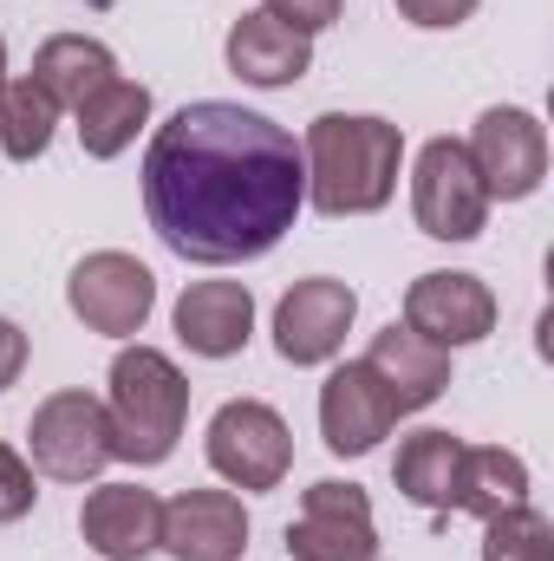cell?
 <instances>
[{
  "mask_svg": "<svg viewBox=\"0 0 554 561\" xmlns=\"http://www.w3.org/2000/svg\"><path fill=\"white\" fill-rule=\"evenodd\" d=\"M143 209L163 249L196 268L262 262L307 209L300 144L249 105L196 99L143 150Z\"/></svg>",
  "mask_w": 554,
  "mask_h": 561,
  "instance_id": "obj_1",
  "label": "cell"
},
{
  "mask_svg": "<svg viewBox=\"0 0 554 561\" xmlns=\"http://www.w3.org/2000/svg\"><path fill=\"white\" fill-rule=\"evenodd\" d=\"M300 170H307V203L320 216H372L399 196L405 170V131L372 112H320L300 138Z\"/></svg>",
  "mask_w": 554,
  "mask_h": 561,
  "instance_id": "obj_2",
  "label": "cell"
},
{
  "mask_svg": "<svg viewBox=\"0 0 554 561\" xmlns=\"http://www.w3.org/2000/svg\"><path fill=\"white\" fill-rule=\"evenodd\" d=\"M105 419H112V457L118 463H170L183 419H189V379L170 353L157 346H125L112 359V392H105Z\"/></svg>",
  "mask_w": 554,
  "mask_h": 561,
  "instance_id": "obj_3",
  "label": "cell"
},
{
  "mask_svg": "<svg viewBox=\"0 0 554 561\" xmlns=\"http://www.w3.org/2000/svg\"><path fill=\"white\" fill-rule=\"evenodd\" d=\"M209 470L229 483V490H280L287 470H293V431L280 419L275 405L262 399H229L216 419H209Z\"/></svg>",
  "mask_w": 554,
  "mask_h": 561,
  "instance_id": "obj_4",
  "label": "cell"
},
{
  "mask_svg": "<svg viewBox=\"0 0 554 561\" xmlns=\"http://www.w3.org/2000/svg\"><path fill=\"white\" fill-rule=\"evenodd\" d=\"M26 450H33V470L53 477V483H92L112 457V419H105V399L66 386L53 399L33 405L26 424Z\"/></svg>",
  "mask_w": 554,
  "mask_h": 561,
  "instance_id": "obj_5",
  "label": "cell"
},
{
  "mask_svg": "<svg viewBox=\"0 0 554 561\" xmlns=\"http://www.w3.org/2000/svg\"><path fill=\"white\" fill-rule=\"evenodd\" d=\"M412 216L430 242H476L489 222V190L463 138H430L412 163Z\"/></svg>",
  "mask_w": 554,
  "mask_h": 561,
  "instance_id": "obj_6",
  "label": "cell"
},
{
  "mask_svg": "<svg viewBox=\"0 0 554 561\" xmlns=\"http://www.w3.org/2000/svg\"><path fill=\"white\" fill-rule=\"evenodd\" d=\"M66 307L79 313L85 333H105V340H138L143 320L157 313V275L143 268L138 255L125 249H99L85 255L72 280H66Z\"/></svg>",
  "mask_w": 554,
  "mask_h": 561,
  "instance_id": "obj_7",
  "label": "cell"
},
{
  "mask_svg": "<svg viewBox=\"0 0 554 561\" xmlns=\"http://www.w3.org/2000/svg\"><path fill=\"white\" fill-rule=\"evenodd\" d=\"M463 150H470L489 203H529L549 176V125L522 105H489Z\"/></svg>",
  "mask_w": 554,
  "mask_h": 561,
  "instance_id": "obj_8",
  "label": "cell"
},
{
  "mask_svg": "<svg viewBox=\"0 0 554 561\" xmlns=\"http://www.w3.org/2000/svg\"><path fill=\"white\" fill-rule=\"evenodd\" d=\"M287 556L293 561H379L372 496L359 483H339V477L307 483L300 516L287 523Z\"/></svg>",
  "mask_w": 554,
  "mask_h": 561,
  "instance_id": "obj_9",
  "label": "cell"
},
{
  "mask_svg": "<svg viewBox=\"0 0 554 561\" xmlns=\"http://www.w3.org/2000/svg\"><path fill=\"white\" fill-rule=\"evenodd\" d=\"M353 320H359V294L346 280L333 275L293 280L275 307V353L287 366H326V359H339Z\"/></svg>",
  "mask_w": 554,
  "mask_h": 561,
  "instance_id": "obj_10",
  "label": "cell"
},
{
  "mask_svg": "<svg viewBox=\"0 0 554 561\" xmlns=\"http://www.w3.org/2000/svg\"><path fill=\"white\" fill-rule=\"evenodd\" d=\"M405 327L417 340L457 353V346H476L496 333V294L483 275H463V268H430L405 287Z\"/></svg>",
  "mask_w": 554,
  "mask_h": 561,
  "instance_id": "obj_11",
  "label": "cell"
},
{
  "mask_svg": "<svg viewBox=\"0 0 554 561\" xmlns=\"http://www.w3.org/2000/svg\"><path fill=\"white\" fill-rule=\"evenodd\" d=\"M392 431H399V405H392V392L379 386V373L366 359H346V366L326 373V386H320V437H326L333 457H366Z\"/></svg>",
  "mask_w": 554,
  "mask_h": 561,
  "instance_id": "obj_12",
  "label": "cell"
},
{
  "mask_svg": "<svg viewBox=\"0 0 554 561\" xmlns=\"http://www.w3.org/2000/svg\"><path fill=\"white\" fill-rule=\"evenodd\" d=\"M157 549L170 561H242L249 549V510L235 490H183L163 503Z\"/></svg>",
  "mask_w": 554,
  "mask_h": 561,
  "instance_id": "obj_13",
  "label": "cell"
},
{
  "mask_svg": "<svg viewBox=\"0 0 554 561\" xmlns=\"http://www.w3.org/2000/svg\"><path fill=\"white\" fill-rule=\"evenodd\" d=\"M176 340L196 359H235L255 340V294L249 280H189L176 300Z\"/></svg>",
  "mask_w": 554,
  "mask_h": 561,
  "instance_id": "obj_14",
  "label": "cell"
},
{
  "mask_svg": "<svg viewBox=\"0 0 554 561\" xmlns=\"http://www.w3.org/2000/svg\"><path fill=\"white\" fill-rule=\"evenodd\" d=\"M222 59H229V72H235L242 85H255V92H280V85H300V79L313 72V39L293 33V26H280L275 13L255 7V13H242V20L229 26Z\"/></svg>",
  "mask_w": 554,
  "mask_h": 561,
  "instance_id": "obj_15",
  "label": "cell"
},
{
  "mask_svg": "<svg viewBox=\"0 0 554 561\" xmlns=\"http://www.w3.org/2000/svg\"><path fill=\"white\" fill-rule=\"evenodd\" d=\"M157 523H163V503L157 490L143 483H99L79 510V536L85 549L105 561H143L157 556Z\"/></svg>",
  "mask_w": 554,
  "mask_h": 561,
  "instance_id": "obj_16",
  "label": "cell"
},
{
  "mask_svg": "<svg viewBox=\"0 0 554 561\" xmlns=\"http://www.w3.org/2000/svg\"><path fill=\"white\" fill-rule=\"evenodd\" d=\"M366 366H372V373H379V386L392 392L399 419H412V412L437 405V399L450 392V353H443V346H430V340H417L405 320H392L385 333H372Z\"/></svg>",
  "mask_w": 554,
  "mask_h": 561,
  "instance_id": "obj_17",
  "label": "cell"
},
{
  "mask_svg": "<svg viewBox=\"0 0 554 561\" xmlns=\"http://www.w3.org/2000/svg\"><path fill=\"white\" fill-rule=\"evenodd\" d=\"M457 463H463V437L450 431H412L392 457V483L399 496H412L417 510L450 516L457 510Z\"/></svg>",
  "mask_w": 554,
  "mask_h": 561,
  "instance_id": "obj_18",
  "label": "cell"
},
{
  "mask_svg": "<svg viewBox=\"0 0 554 561\" xmlns=\"http://www.w3.org/2000/svg\"><path fill=\"white\" fill-rule=\"evenodd\" d=\"M72 118H79L85 157L112 163V157H125V150L138 144V131L150 125V85H138V79H112V85H99L92 99H79Z\"/></svg>",
  "mask_w": 554,
  "mask_h": 561,
  "instance_id": "obj_19",
  "label": "cell"
},
{
  "mask_svg": "<svg viewBox=\"0 0 554 561\" xmlns=\"http://www.w3.org/2000/svg\"><path fill=\"white\" fill-rule=\"evenodd\" d=\"M33 79L53 92V105L66 112V105H79V99H92L99 85H112L118 79V53L105 46V39H85V33H53L39 53H33Z\"/></svg>",
  "mask_w": 554,
  "mask_h": 561,
  "instance_id": "obj_20",
  "label": "cell"
},
{
  "mask_svg": "<svg viewBox=\"0 0 554 561\" xmlns=\"http://www.w3.org/2000/svg\"><path fill=\"white\" fill-rule=\"evenodd\" d=\"M529 503V463L503 444H463V463H457V510L489 523L503 510Z\"/></svg>",
  "mask_w": 554,
  "mask_h": 561,
  "instance_id": "obj_21",
  "label": "cell"
},
{
  "mask_svg": "<svg viewBox=\"0 0 554 561\" xmlns=\"http://www.w3.org/2000/svg\"><path fill=\"white\" fill-rule=\"evenodd\" d=\"M59 131V105H53V92L26 72V79H7L0 85V150L13 157V163H33V157H46V144Z\"/></svg>",
  "mask_w": 554,
  "mask_h": 561,
  "instance_id": "obj_22",
  "label": "cell"
},
{
  "mask_svg": "<svg viewBox=\"0 0 554 561\" xmlns=\"http://www.w3.org/2000/svg\"><path fill=\"white\" fill-rule=\"evenodd\" d=\"M483 561H554V523L535 503H516L483 523Z\"/></svg>",
  "mask_w": 554,
  "mask_h": 561,
  "instance_id": "obj_23",
  "label": "cell"
},
{
  "mask_svg": "<svg viewBox=\"0 0 554 561\" xmlns=\"http://www.w3.org/2000/svg\"><path fill=\"white\" fill-rule=\"evenodd\" d=\"M33 503H39L33 463H26L13 444H0V523H20V516H33Z\"/></svg>",
  "mask_w": 554,
  "mask_h": 561,
  "instance_id": "obj_24",
  "label": "cell"
},
{
  "mask_svg": "<svg viewBox=\"0 0 554 561\" xmlns=\"http://www.w3.org/2000/svg\"><path fill=\"white\" fill-rule=\"evenodd\" d=\"M262 13H275L280 26H293V33H326L339 13H346V0H262Z\"/></svg>",
  "mask_w": 554,
  "mask_h": 561,
  "instance_id": "obj_25",
  "label": "cell"
},
{
  "mask_svg": "<svg viewBox=\"0 0 554 561\" xmlns=\"http://www.w3.org/2000/svg\"><path fill=\"white\" fill-rule=\"evenodd\" d=\"M483 0H399V13L424 26V33H450V26H463L470 13H476Z\"/></svg>",
  "mask_w": 554,
  "mask_h": 561,
  "instance_id": "obj_26",
  "label": "cell"
},
{
  "mask_svg": "<svg viewBox=\"0 0 554 561\" xmlns=\"http://www.w3.org/2000/svg\"><path fill=\"white\" fill-rule=\"evenodd\" d=\"M20 373H26V333L0 313V392H7V386H20Z\"/></svg>",
  "mask_w": 554,
  "mask_h": 561,
  "instance_id": "obj_27",
  "label": "cell"
},
{
  "mask_svg": "<svg viewBox=\"0 0 554 561\" xmlns=\"http://www.w3.org/2000/svg\"><path fill=\"white\" fill-rule=\"evenodd\" d=\"M0 85H7V39H0Z\"/></svg>",
  "mask_w": 554,
  "mask_h": 561,
  "instance_id": "obj_28",
  "label": "cell"
},
{
  "mask_svg": "<svg viewBox=\"0 0 554 561\" xmlns=\"http://www.w3.org/2000/svg\"><path fill=\"white\" fill-rule=\"evenodd\" d=\"M92 7H112V0H92Z\"/></svg>",
  "mask_w": 554,
  "mask_h": 561,
  "instance_id": "obj_29",
  "label": "cell"
}]
</instances>
